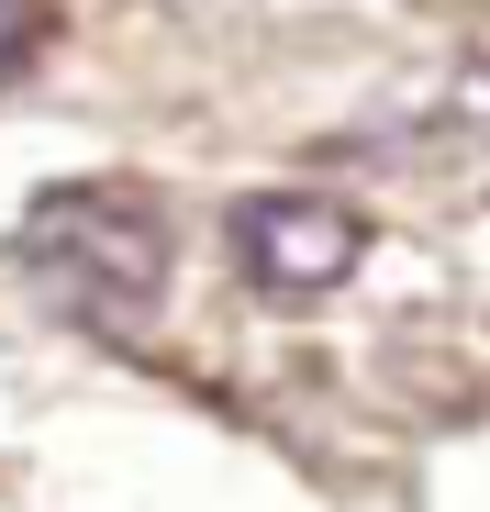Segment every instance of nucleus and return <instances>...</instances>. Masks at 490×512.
I'll use <instances>...</instances> for the list:
<instances>
[{
    "label": "nucleus",
    "instance_id": "nucleus-2",
    "mask_svg": "<svg viewBox=\"0 0 490 512\" xmlns=\"http://www.w3.org/2000/svg\"><path fill=\"white\" fill-rule=\"evenodd\" d=\"M357 256H368V223L346 201H323V190H257V201H234V268L257 279L268 301L346 290Z\"/></svg>",
    "mask_w": 490,
    "mask_h": 512
},
{
    "label": "nucleus",
    "instance_id": "nucleus-5",
    "mask_svg": "<svg viewBox=\"0 0 490 512\" xmlns=\"http://www.w3.org/2000/svg\"><path fill=\"white\" fill-rule=\"evenodd\" d=\"M168 12H234V0H168Z\"/></svg>",
    "mask_w": 490,
    "mask_h": 512
},
{
    "label": "nucleus",
    "instance_id": "nucleus-3",
    "mask_svg": "<svg viewBox=\"0 0 490 512\" xmlns=\"http://www.w3.org/2000/svg\"><path fill=\"white\" fill-rule=\"evenodd\" d=\"M379 145H390V156H468V145H490V56H479V67H457L424 112L379 123Z\"/></svg>",
    "mask_w": 490,
    "mask_h": 512
},
{
    "label": "nucleus",
    "instance_id": "nucleus-4",
    "mask_svg": "<svg viewBox=\"0 0 490 512\" xmlns=\"http://www.w3.org/2000/svg\"><path fill=\"white\" fill-rule=\"evenodd\" d=\"M45 45V0H0V78H23Z\"/></svg>",
    "mask_w": 490,
    "mask_h": 512
},
{
    "label": "nucleus",
    "instance_id": "nucleus-1",
    "mask_svg": "<svg viewBox=\"0 0 490 512\" xmlns=\"http://www.w3.org/2000/svg\"><path fill=\"white\" fill-rule=\"evenodd\" d=\"M12 268L67 323L134 334L156 312V290H168V223H156L145 190H45L12 234Z\"/></svg>",
    "mask_w": 490,
    "mask_h": 512
}]
</instances>
